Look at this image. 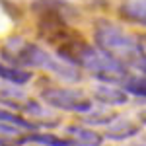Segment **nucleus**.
Segmentation results:
<instances>
[{
    "mask_svg": "<svg viewBox=\"0 0 146 146\" xmlns=\"http://www.w3.org/2000/svg\"><path fill=\"white\" fill-rule=\"evenodd\" d=\"M60 55L78 62L80 66H84L86 70H90L92 74L101 82L107 84H115V82H125L129 78L127 76V66L123 62L115 60L113 56L107 53H103L101 49H94L90 45H84L80 41H74L70 47H66Z\"/></svg>",
    "mask_w": 146,
    "mask_h": 146,
    "instance_id": "f257e3e1",
    "label": "nucleus"
},
{
    "mask_svg": "<svg viewBox=\"0 0 146 146\" xmlns=\"http://www.w3.org/2000/svg\"><path fill=\"white\" fill-rule=\"evenodd\" d=\"M0 123L12 125V127H20V129H33V125L29 123V121H25V119L14 115L10 111H0Z\"/></svg>",
    "mask_w": 146,
    "mask_h": 146,
    "instance_id": "f8f14e48",
    "label": "nucleus"
},
{
    "mask_svg": "<svg viewBox=\"0 0 146 146\" xmlns=\"http://www.w3.org/2000/svg\"><path fill=\"white\" fill-rule=\"evenodd\" d=\"M0 146H14V144H10V142H6V140H2V138H0Z\"/></svg>",
    "mask_w": 146,
    "mask_h": 146,
    "instance_id": "4468645a",
    "label": "nucleus"
},
{
    "mask_svg": "<svg viewBox=\"0 0 146 146\" xmlns=\"http://www.w3.org/2000/svg\"><path fill=\"white\" fill-rule=\"evenodd\" d=\"M0 78L6 80V82H12V84H25L27 80L31 78V72L22 70V68H16V66H8V64H2L0 62Z\"/></svg>",
    "mask_w": 146,
    "mask_h": 146,
    "instance_id": "6e6552de",
    "label": "nucleus"
},
{
    "mask_svg": "<svg viewBox=\"0 0 146 146\" xmlns=\"http://www.w3.org/2000/svg\"><path fill=\"white\" fill-rule=\"evenodd\" d=\"M23 142H39L43 146H72L74 142H68V140H62L55 135H45V133H37V135H29L22 138Z\"/></svg>",
    "mask_w": 146,
    "mask_h": 146,
    "instance_id": "1a4fd4ad",
    "label": "nucleus"
},
{
    "mask_svg": "<svg viewBox=\"0 0 146 146\" xmlns=\"http://www.w3.org/2000/svg\"><path fill=\"white\" fill-rule=\"evenodd\" d=\"M142 121H144V123H146V113H142Z\"/></svg>",
    "mask_w": 146,
    "mask_h": 146,
    "instance_id": "2eb2a0df",
    "label": "nucleus"
},
{
    "mask_svg": "<svg viewBox=\"0 0 146 146\" xmlns=\"http://www.w3.org/2000/svg\"><path fill=\"white\" fill-rule=\"evenodd\" d=\"M135 66H136V68H140V70H142V72H144V74H146V55L142 56V58H140L138 62H136Z\"/></svg>",
    "mask_w": 146,
    "mask_h": 146,
    "instance_id": "ddd939ff",
    "label": "nucleus"
},
{
    "mask_svg": "<svg viewBox=\"0 0 146 146\" xmlns=\"http://www.w3.org/2000/svg\"><path fill=\"white\" fill-rule=\"evenodd\" d=\"M96 100L101 103H109V105H123L127 103V94L119 88H113V86H98L94 90Z\"/></svg>",
    "mask_w": 146,
    "mask_h": 146,
    "instance_id": "39448f33",
    "label": "nucleus"
},
{
    "mask_svg": "<svg viewBox=\"0 0 146 146\" xmlns=\"http://www.w3.org/2000/svg\"><path fill=\"white\" fill-rule=\"evenodd\" d=\"M125 18L146 23V0H127L121 8Z\"/></svg>",
    "mask_w": 146,
    "mask_h": 146,
    "instance_id": "0eeeda50",
    "label": "nucleus"
},
{
    "mask_svg": "<svg viewBox=\"0 0 146 146\" xmlns=\"http://www.w3.org/2000/svg\"><path fill=\"white\" fill-rule=\"evenodd\" d=\"M66 131H68V135L74 138V144H78V146H100L101 144V136L96 131L82 129V127H68Z\"/></svg>",
    "mask_w": 146,
    "mask_h": 146,
    "instance_id": "423d86ee",
    "label": "nucleus"
},
{
    "mask_svg": "<svg viewBox=\"0 0 146 146\" xmlns=\"http://www.w3.org/2000/svg\"><path fill=\"white\" fill-rule=\"evenodd\" d=\"M125 92L133 94V96H140L146 98V76H129L123 82Z\"/></svg>",
    "mask_w": 146,
    "mask_h": 146,
    "instance_id": "9b49d317",
    "label": "nucleus"
},
{
    "mask_svg": "<svg viewBox=\"0 0 146 146\" xmlns=\"http://www.w3.org/2000/svg\"><path fill=\"white\" fill-rule=\"evenodd\" d=\"M18 60L23 62V64H29V66L47 68V70H51V72H55V74H58V76H62L66 80H76V76H78V72L70 64H64L62 60H56L55 56H51L37 45H23L18 51Z\"/></svg>",
    "mask_w": 146,
    "mask_h": 146,
    "instance_id": "7ed1b4c3",
    "label": "nucleus"
},
{
    "mask_svg": "<svg viewBox=\"0 0 146 146\" xmlns=\"http://www.w3.org/2000/svg\"><path fill=\"white\" fill-rule=\"evenodd\" d=\"M41 98L45 103L53 105L56 109H64V111L84 113L92 109V101L88 98H84L80 92L68 90V88H47L43 90Z\"/></svg>",
    "mask_w": 146,
    "mask_h": 146,
    "instance_id": "20e7f679",
    "label": "nucleus"
},
{
    "mask_svg": "<svg viewBox=\"0 0 146 146\" xmlns=\"http://www.w3.org/2000/svg\"><path fill=\"white\" fill-rule=\"evenodd\" d=\"M96 43L103 53L123 64H136L144 56L140 41H136L133 35L125 33L121 27L111 23H100L96 27Z\"/></svg>",
    "mask_w": 146,
    "mask_h": 146,
    "instance_id": "f03ea898",
    "label": "nucleus"
},
{
    "mask_svg": "<svg viewBox=\"0 0 146 146\" xmlns=\"http://www.w3.org/2000/svg\"><path fill=\"white\" fill-rule=\"evenodd\" d=\"M136 131H138V127H135L131 121H121V123L109 127L107 136H111V138H129V136L136 135Z\"/></svg>",
    "mask_w": 146,
    "mask_h": 146,
    "instance_id": "9d476101",
    "label": "nucleus"
}]
</instances>
